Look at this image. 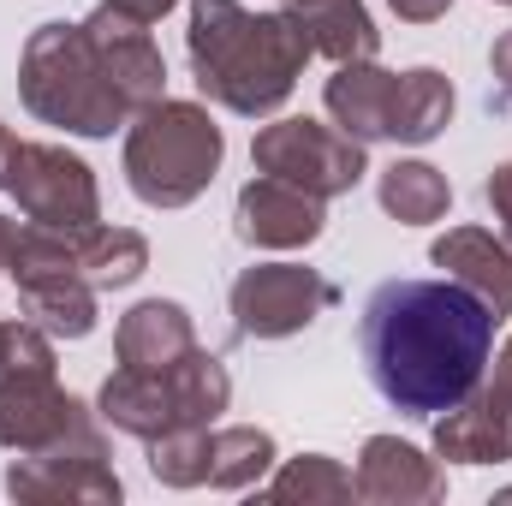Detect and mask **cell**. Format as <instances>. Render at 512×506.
<instances>
[{"mask_svg":"<svg viewBox=\"0 0 512 506\" xmlns=\"http://www.w3.org/2000/svg\"><path fill=\"white\" fill-rule=\"evenodd\" d=\"M227 298H233V328L245 340H286V334H304L340 292L304 262H256L233 280Z\"/></svg>","mask_w":512,"mask_h":506,"instance_id":"obj_11","label":"cell"},{"mask_svg":"<svg viewBox=\"0 0 512 506\" xmlns=\"http://www.w3.org/2000/svg\"><path fill=\"white\" fill-rule=\"evenodd\" d=\"M501 501H512V489H507V495H501Z\"/></svg>","mask_w":512,"mask_h":506,"instance_id":"obj_30","label":"cell"},{"mask_svg":"<svg viewBox=\"0 0 512 506\" xmlns=\"http://www.w3.org/2000/svg\"><path fill=\"white\" fill-rule=\"evenodd\" d=\"M6 495H18V501H120V477L108 465L102 429L84 423L78 435H66L42 453H18L6 471Z\"/></svg>","mask_w":512,"mask_h":506,"instance_id":"obj_12","label":"cell"},{"mask_svg":"<svg viewBox=\"0 0 512 506\" xmlns=\"http://www.w3.org/2000/svg\"><path fill=\"white\" fill-rule=\"evenodd\" d=\"M435 453L459 465H501L512 459V340L495 358V376L477 381L453 411L435 417Z\"/></svg>","mask_w":512,"mask_h":506,"instance_id":"obj_13","label":"cell"},{"mask_svg":"<svg viewBox=\"0 0 512 506\" xmlns=\"http://www.w3.org/2000/svg\"><path fill=\"white\" fill-rule=\"evenodd\" d=\"M12 370H54L48 328H36V322H0V376H12Z\"/></svg>","mask_w":512,"mask_h":506,"instance_id":"obj_23","label":"cell"},{"mask_svg":"<svg viewBox=\"0 0 512 506\" xmlns=\"http://www.w3.org/2000/svg\"><path fill=\"white\" fill-rule=\"evenodd\" d=\"M358 501L382 506H411V501H441L447 495V471L435 459H423L411 441L399 435H370L364 459H358Z\"/></svg>","mask_w":512,"mask_h":506,"instance_id":"obj_16","label":"cell"},{"mask_svg":"<svg viewBox=\"0 0 512 506\" xmlns=\"http://www.w3.org/2000/svg\"><path fill=\"white\" fill-rule=\"evenodd\" d=\"M429 256H435V268H447V280H459L465 292H477L495 310V322L512 316V245L507 239H495L483 227H447L429 245Z\"/></svg>","mask_w":512,"mask_h":506,"instance_id":"obj_17","label":"cell"},{"mask_svg":"<svg viewBox=\"0 0 512 506\" xmlns=\"http://www.w3.org/2000/svg\"><path fill=\"white\" fill-rule=\"evenodd\" d=\"M274 465V435L251 429V423H233V429H179V435H161L149 441V471L173 489H256V477Z\"/></svg>","mask_w":512,"mask_h":506,"instance_id":"obj_8","label":"cell"},{"mask_svg":"<svg viewBox=\"0 0 512 506\" xmlns=\"http://www.w3.org/2000/svg\"><path fill=\"white\" fill-rule=\"evenodd\" d=\"M256 173H274L310 197H340L352 191L370 167H364V143L346 137L340 126H322V120H274V126L256 131L251 143Z\"/></svg>","mask_w":512,"mask_h":506,"instance_id":"obj_9","label":"cell"},{"mask_svg":"<svg viewBox=\"0 0 512 506\" xmlns=\"http://www.w3.org/2000/svg\"><path fill=\"white\" fill-rule=\"evenodd\" d=\"M483 191H489V209L507 221V245H512V161H501V167L489 173V185H483Z\"/></svg>","mask_w":512,"mask_h":506,"instance_id":"obj_24","label":"cell"},{"mask_svg":"<svg viewBox=\"0 0 512 506\" xmlns=\"http://www.w3.org/2000/svg\"><path fill=\"white\" fill-rule=\"evenodd\" d=\"M268 501H352L358 495V483H352V471H340L328 453H304V459H292L268 489H262Z\"/></svg>","mask_w":512,"mask_h":506,"instance_id":"obj_22","label":"cell"},{"mask_svg":"<svg viewBox=\"0 0 512 506\" xmlns=\"http://www.w3.org/2000/svg\"><path fill=\"white\" fill-rule=\"evenodd\" d=\"M12 239H18V227H12V221H6V215H0V268H6V262H12Z\"/></svg>","mask_w":512,"mask_h":506,"instance_id":"obj_29","label":"cell"},{"mask_svg":"<svg viewBox=\"0 0 512 506\" xmlns=\"http://www.w3.org/2000/svg\"><path fill=\"white\" fill-rule=\"evenodd\" d=\"M358 352L393 411L441 417L489 370L495 310L459 280H382L364 298Z\"/></svg>","mask_w":512,"mask_h":506,"instance_id":"obj_1","label":"cell"},{"mask_svg":"<svg viewBox=\"0 0 512 506\" xmlns=\"http://www.w3.org/2000/svg\"><path fill=\"white\" fill-rule=\"evenodd\" d=\"M185 54L209 102H221L227 114L262 120L292 96L316 48L286 12H251L239 0H191Z\"/></svg>","mask_w":512,"mask_h":506,"instance_id":"obj_3","label":"cell"},{"mask_svg":"<svg viewBox=\"0 0 512 506\" xmlns=\"http://www.w3.org/2000/svg\"><path fill=\"white\" fill-rule=\"evenodd\" d=\"M233 227L256 251H304V245L322 239V197H310V191H298L274 173H256L239 191Z\"/></svg>","mask_w":512,"mask_h":506,"instance_id":"obj_15","label":"cell"},{"mask_svg":"<svg viewBox=\"0 0 512 506\" xmlns=\"http://www.w3.org/2000/svg\"><path fill=\"white\" fill-rule=\"evenodd\" d=\"M387 6H393V12H399L405 24H435V18H441V12H447L453 0H387Z\"/></svg>","mask_w":512,"mask_h":506,"instance_id":"obj_25","label":"cell"},{"mask_svg":"<svg viewBox=\"0 0 512 506\" xmlns=\"http://www.w3.org/2000/svg\"><path fill=\"white\" fill-rule=\"evenodd\" d=\"M376 197H382V209L393 215V221L429 227V221L447 215L453 185H447V173H435L429 161H393V167L382 173V185H376Z\"/></svg>","mask_w":512,"mask_h":506,"instance_id":"obj_21","label":"cell"},{"mask_svg":"<svg viewBox=\"0 0 512 506\" xmlns=\"http://www.w3.org/2000/svg\"><path fill=\"white\" fill-rule=\"evenodd\" d=\"M0 191H12V203L24 209V221L48 227V233H78V227L102 221L96 173L72 149H60V143H18Z\"/></svg>","mask_w":512,"mask_h":506,"instance_id":"obj_10","label":"cell"},{"mask_svg":"<svg viewBox=\"0 0 512 506\" xmlns=\"http://www.w3.org/2000/svg\"><path fill=\"white\" fill-rule=\"evenodd\" d=\"M66 245L78 256V268L90 274V286L96 292H114V286H131L143 268H149V245H143V233H131V227H78V233H66Z\"/></svg>","mask_w":512,"mask_h":506,"instance_id":"obj_20","label":"cell"},{"mask_svg":"<svg viewBox=\"0 0 512 506\" xmlns=\"http://www.w3.org/2000/svg\"><path fill=\"white\" fill-rule=\"evenodd\" d=\"M108 6H120L126 18H137V24H155V18L173 12V0H108Z\"/></svg>","mask_w":512,"mask_h":506,"instance_id":"obj_27","label":"cell"},{"mask_svg":"<svg viewBox=\"0 0 512 506\" xmlns=\"http://www.w3.org/2000/svg\"><path fill=\"white\" fill-rule=\"evenodd\" d=\"M18 90L42 126L78 131V137H114V126L137 120L149 102H161L167 66H161L149 24H137L102 0L84 24H42L24 42Z\"/></svg>","mask_w":512,"mask_h":506,"instance_id":"obj_2","label":"cell"},{"mask_svg":"<svg viewBox=\"0 0 512 506\" xmlns=\"http://www.w3.org/2000/svg\"><path fill=\"white\" fill-rule=\"evenodd\" d=\"M233 376L215 352H185L167 370H114L102 387V417L137 441H161L179 429H203L227 411Z\"/></svg>","mask_w":512,"mask_h":506,"instance_id":"obj_6","label":"cell"},{"mask_svg":"<svg viewBox=\"0 0 512 506\" xmlns=\"http://www.w3.org/2000/svg\"><path fill=\"white\" fill-rule=\"evenodd\" d=\"M96 423L72 393H60L54 370H12L0 376V447L12 453H42L66 435Z\"/></svg>","mask_w":512,"mask_h":506,"instance_id":"obj_14","label":"cell"},{"mask_svg":"<svg viewBox=\"0 0 512 506\" xmlns=\"http://www.w3.org/2000/svg\"><path fill=\"white\" fill-rule=\"evenodd\" d=\"M227 137L197 102H149L126 131V185L149 209H185L221 173Z\"/></svg>","mask_w":512,"mask_h":506,"instance_id":"obj_5","label":"cell"},{"mask_svg":"<svg viewBox=\"0 0 512 506\" xmlns=\"http://www.w3.org/2000/svg\"><path fill=\"white\" fill-rule=\"evenodd\" d=\"M114 352H120V370H167V364H179L185 352H197V328H191L185 304H173V298H143L137 310L120 316Z\"/></svg>","mask_w":512,"mask_h":506,"instance_id":"obj_18","label":"cell"},{"mask_svg":"<svg viewBox=\"0 0 512 506\" xmlns=\"http://www.w3.org/2000/svg\"><path fill=\"white\" fill-rule=\"evenodd\" d=\"M12 280H18V304L36 328L60 334V340H84L96 328V286L78 268V256L66 245V233L48 227H18L12 239Z\"/></svg>","mask_w":512,"mask_h":506,"instance_id":"obj_7","label":"cell"},{"mask_svg":"<svg viewBox=\"0 0 512 506\" xmlns=\"http://www.w3.org/2000/svg\"><path fill=\"white\" fill-rule=\"evenodd\" d=\"M322 102L334 126L358 143H429L453 126V78L435 66L382 72L376 60H346Z\"/></svg>","mask_w":512,"mask_h":506,"instance_id":"obj_4","label":"cell"},{"mask_svg":"<svg viewBox=\"0 0 512 506\" xmlns=\"http://www.w3.org/2000/svg\"><path fill=\"white\" fill-rule=\"evenodd\" d=\"M12 149H18V137L0 126V185H6V167H12Z\"/></svg>","mask_w":512,"mask_h":506,"instance_id":"obj_28","label":"cell"},{"mask_svg":"<svg viewBox=\"0 0 512 506\" xmlns=\"http://www.w3.org/2000/svg\"><path fill=\"white\" fill-rule=\"evenodd\" d=\"M501 6H512V0H501Z\"/></svg>","mask_w":512,"mask_h":506,"instance_id":"obj_31","label":"cell"},{"mask_svg":"<svg viewBox=\"0 0 512 506\" xmlns=\"http://www.w3.org/2000/svg\"><path fill=\"white\" fill-rule=\"evenodd\" d=\"M489 66H495V90H501V96L512 102V30L501 36V42H495V54H489Z\"/></svg>","mask_w":512,"mask_h":506,"instance_id":"obj_26","label":"cell"},{"mask_svg":"<svg viewBox=\"0 0 512 506\" xmlns=\"http://www.w3.org/2000/svg\"><path fill=\"white\" fill-rule=\"evenodd\" d=\"M280 12L310 36L316 54H328L340 66L346 60H376V48H382V30L364 12V0H280Z\"/></svg>","mask_w":512,"mask_h":506,"instance_id":"obj_19","label":"cell"}]
</instances>
